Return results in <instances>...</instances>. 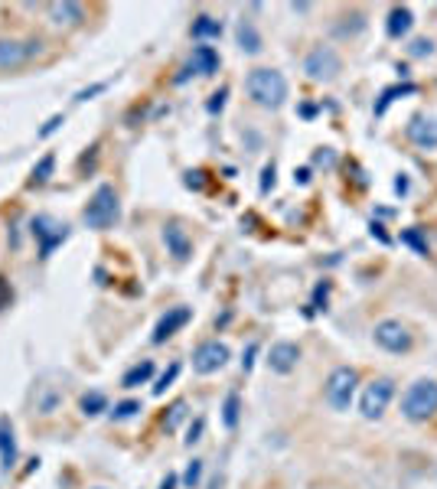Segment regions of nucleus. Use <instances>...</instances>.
Listing matches in <instances>:
<instances>
[{
  "mask_svg": "<svg viewBox=\"0 0 437 489\" xmlns=\"http://www.w3.org/2000/svg\"><path fill=\"white\" fill-rule=\"evenodd\" d=\"M248 95L255 98V105L261 108H281L287 98V82L277 69H252L248 76Z\"/></svg>",
  "mask_w": 437,
  "mask_h": 489,
  "instance_id": "nucleus-1",
  "label": "nucleus"
},
{
  "mask_svg": "<svg viewBox=\"0 0 437 489\" xmlns=\"http://www.w3.org/2000/svg\"><path fill=\"white\" fill-rule=\"evenodd\" d=\"M118 215H121V202H118V192L111 183H101L98 190L92 192L88 199V206H85L82 219L88 229H108V225H115Z\"/></svg>",
  "mask_w": 437,
  "mask_h": 489,
  "instance_id": "nucleus-2",
  "label": "nucleus"
},
{
  "mask_svg": "<svg viewBox=\"0 0 437 489\" xmlns=\"http://www.w3.org/2000/svg\"><path fill=\"white\" fill-rule=\"evenodd\" d=\"M434 411H437V382H431V379L414 382L405 391V398H401V414L408 421H428Z\"/></svg>",
  "mask_w": 437,
  "mask_h": 489,
  "instance_id": "nucleus-3",
  "label": "nucleus"
},
{
  "mask_svg": "<svg viewBox=\"0 0 437 489\" xmlns=\"http://www.w3.org/2000/svg\"><path fill=\"white\" fill-rule=\"evenodd\" d=\"M353 395H356V369H349V366L333 369L330 379H327V401H330V408L349 411Z\"/></svg>",
  "mask_w": 437,
  "mask_h": 489,
  "instance_id": "nucleus-4",
  "label": "nucleus"
},
{
  "mask_svg": "<svg viewBox=\"0 0 437 489\" xmlns=\"http://www.w3.org/2000/svg\"><path fill=\"white\" fill-rule=\"evenodd\" d=\"M391 395H395V382H391V379H376L372 385H366V391H362V401H359L362 418H366V421L382 418V411L389 408Z\"/></svg>",
  "mask_w": 437,
  "mask_h": 489,
  "instance_id": "nucleus-5",
  "label": "nucleus"
},
{
  "mask_svg": "<svg viewBox=\"0 0 437 489\" xmlns=\"http://www.w3.org/2000/svg\"><path fill=\"white\" fill-rule=\"evenodd\" d=\"M304 72H307L314 82H333L339 76V56L330 46H317L310 49V56L304 59Z\"/></svg>",
  "mask_w": 437,
  "mask_h": 489,
  "instance_id": "nucleus-6",
  "label": "nucleus"
},
{
  "mask_svg": "<svg viewBox=\"0 0 437 489\" xmlns=\"http://www.w3.org/2000/svg\"><path fill=\"white\" fill-rule=\"evenodd\" d=\"M33 235L39 238V254L49 258L56 244L69 238V225H59V222L49 219V215H36V219H33Z\"/></svg>",
  "mask_w": 437,
  "mask_h": 489,
  "instance_id": "nucleus-7",
  "label": "nucleus"
},
{
  "mask_svg": "<svg viewBox=\"0 0 437 489\" xmlns=\"http://www.w3.org/2000/svg\"><path fill=\"white\" fill-rule=\"evenodd\" d=\"M229 362V346L225 343H202L200 349L192 352V369L200 375H212Z\"/></svg>",
  "mask_w": 437,
  "mask_h": 489,
  "instance_id": "nucleus-8",
  "label": "nucleus"
},
{
  "mask_svg": "<svg viewBox=\"0 0 437 489\" xmlns=\"http://www.w3.org/2000/svg\"><path fill=\"white\" fill-rule=\"evenodd\" d=\"M376 343L389 352H408L411 349V333L399 320H382L376 326Z\"/></svg>",
  "mask_w": 437,
  "mask_h": 489,
  "instance_id": "nucleus-9",
  "label": "nucleus"
},
{
  "mask_svg": "<svg viewBox=\"0 0 437 489\" xmlns=\"http://www.w3.org/2000/svg\"><path fill=\"white\" fill-rule=\"evenodd\" d=\"M33 53H39V39L30 43H16V39H0V69H14L20 62H26Z\"/></svg>",
  "mask_w": 437,
  "mask_h": 489,
  "instance_id": "nucleus-10",
  "label": "nucleus"
},
{
  "mask_svg": "<svg viewBox=\"0 0 437 489\" xmlns=\"http://www.w3.org/2000/svg\"><path fill=\"white\" fill-rule=\"evenodd\" d=\"M297 359H300L297 343H274L268 352V366H271V372H277V375L294 372V369H297Z\"/></svg>",
  "mask_w": 437,
  "mask_h": 489,
  "instance_id": "nucleus-11",
  "label": "nucleus"
},
{
  "mask_svg": "<svg viewBox=\"0 0 437 489\" xmlns=\"http://www.w3.org/2000/svg\"><path fill=\"white\" fill-rule=\"evenodd\" d=\"M408 138H411V144L424 147V150H434L437 147V118H428V115L411 118V124H408Z\"/></svg>",
  "mask_w": 437,
  "mask_h": 489,
  "instance_id": "nucleus-12",
  "label": "nucleus"
},
{
  "mask_svg": "<svg viewBox=\"0 0 437 489\" xmlns=\"http://www.w3.org/2000/svg\"><path fill=\"white\" fill-rule=\"evenodd\" d=\"M190 316H192V310L190 307H173V310H167V316H160V323H157V329H154V343H163V339H170L177 329H183L186 323H190Z\"/></svg>",
  "mask_w": 437,
  "mask_h": 489,
  "instance_id": "nucleus-13",
  "label": "nucleus"
},
{
  "mask_svg": "<svg viewBox=\"0 0 437 489\" xmlns=\"http://www.w3.org/2000/svg\"><path fill=\"white\" fill-rule=\"evenodd\" d=\"M186 72H200V76H215L219 72V53L212 46H196L190 56Z\"/></svg>",
  "mask_w": 437,
  "mask_h": 489,
  "instance_id": "nucleus-14",
  "label": "nucleus"
},
{
  "mask_svg": "<svg viewBox=\"0 0 437 489\" xmlns=\"http://www.w3.org/2000/svg\"><path fill=\"white\" fill-rule=\"evenodd\" d=\"M49 16H53V24H66V26H76L82 24V4H72V0H56L49 4Z\"/></svg>",
  "mask_w": 437,
  "mask_h": 489,
  "instance_id": "nucleus-15",
  "label": "nucleus"
},
{
  "mask_svg": "<svg viewBox=\"0 0 437 489\" xmlns=\"http://www.w3.org/2000/svg\"><path fill=\"white\" fill-rule=\"evenodd\" d=\"M411 24H414V16H411V10L408 7H395L389 14V26H385V30H389V36H405L408 30H411Z\"/></svg>",
  "mask_w": 437,
  "mask_h": 489,
  "instance_id": "nucleus-16",
  "label": "nucleus"
},
{
  "mask_svg": "<svg viewBox=\"0 0 437 489\" xmlns=\"http://www.w3.org/2000/svg\"><path fill=\"white\" fill-rule=\"evenodd\" d=\"M163 238H167L170 252L177 254L180 261H183V258H190V238H186L183 232H180V225H167V229H163Z\"/></svg>",
  "mask_w": 437,
  "mask_h": 489,
  "instance_id": "nucleus-17",
  "label": "nucleus"
},
{
  "mask_svg": "<svg viewBox=\"0 0 437 489\" xmlns=\"http://www.w3.org/2000/svg\"><path fill=\"white\" fill-rule=\"evenodd\" d=\"M150 375H154V362L144 359V362H138V366L130 369V372H124L121 385H124V388H138V385H144L147 379H150Z\"/></svg>",
  "mask_w": 437,
  "mask_h": 489,
  "instance_id": "nucleus-18",
  "label": "nucleus"
},
{
  "mask_svg": "<svg viewBox=\"0 0 437 489\" xmlns=\"http://www.w3.org/2000/svg\"><path fill=\"white\" fill-rule=\"evenodd\" d=\"M192 36H196V39H219V36H222V24H219L215 16H196V24H192Z\"/></svg>",
  "mask_w": 437,
  "mask_h": 489,
  "instance_id": "nucleus-19",
  "label": "nucleus"
},
{
  "mask_svg": "<svg viewBox=\"0 0 437 489\" xmlns=\"http://www.w3.org/2000/svg\"><path fill=\"white\" fill-rule=\"evenodd\" d=\"M238 43H242V49H245V53H258V49H261V36L255 33V26L248 24V20H242V24H238Z\"/></svg>",
  "mask_w": 437,
  "mask_h": 489,
  "instance_id": "nucleus-20",
  "label": "nucleus"
},
{
  "mask_svg": "<svg viewBox=\"0 0 437 489\" xmlns=\"http://www.w3.org/2000/svg\"><path fill=\"white\" fill-rule=\"evenodd\" d=\"M0 460H4V470L16 463V447H14V431L0 428Z\"/></svg>",
  "mask_w": 437,
  "mask_h": 489,
  "instance_id": "nucleus-21",
  "label": "nucleus"
},
{
  "mask_svg": "<svg viewBox=\"0 0 437 489\" xmlns=\"http://www.w3.org/2000/svg\"><path fill=\"white\" fill-rule=\"evenodd\" d=\"M53 167H56V157L46 153V157L36 163V170H33V180H36V183H46L49 176H53Z\"/></svg>",
  "mask_w": 437,
  "mask_h": 489,
  "instance_id": "nucleus-22",
  "label": "nucleus"
},
{
  "mask_svg": "<svg viewBox=\"0 0 437 489\" xmlns=\"http://www.w3.org/2000/svg\"><path fill=\"white\" fill-rule=\"evenodd\" d=\"M105 395H101V391H92V395H85L82 398V411L85 414H98V411H105Z\"/></svg>",
  "mask_w": 437,
  "mask_h": 489,
  "instance_id": "nucleus-23",
  "label": "nucleus"
},
{
  "mask_svg": "<svg viewBox=\"0 0 437 489\" xmlns=\"http://www.w3.org/2000/svg\"><path fill=\"white\" fill-rule=\"evenodd\" d=\"M222 421H225V428H235L238 424V395H229L225 398V408H222Z\"/></svg>",
  "mask_w": 437,
  "mask_h": 489,
  "instance_id": "nucleus-24",
  "label": "nucleus"
},
{
  "mask_svg": "<svg viewBox=\"0 0 437 489\" xmlns=\"http://www.w3.org/2000/svg\"><path fill=\"white\" fill-rule=\"evenodd\" d=\"M177 375H180V362H173V366H170L167 372L160 375V382L154 385V395H163V391H167L170 385H173V379H177Z\"/></svg>",
  "mask_w": 437,
  "mask_h": 489,
  "instance_id": "nucleus-25",
  "label": "nucleus"
},
{
  "mask_svg": "<svg viewBox=\"0 0 437 489\" xmlns=\"http://www.w3.org/2000/svg\"><path fill=\"white\" fill-rule=\"evenodd\" d=\"M138 411H140V401H121V405H118L111 414H115L118 421H124V418H134Z\"/></svg>",
  "mask_w": 437,
  "mask_h": 489,
  "instance_id": "nucleus-26",
  "label": "nucleus"
},
{
  "mask_svg": "<svg viewBox=\"0 0 437 489\" xmlns=\"http://www.w3.org/2000/svg\"><path fill=\"white\" fill-rule=\"evenodd\" d=\"M200 476H202V463H200V460H192V463L186 466V476H183V483L192 489V486H196V483H200Z\"/></svg>",
  "mask_w": 437,
  "mask_h": 489,
  "instance_id": "nucleus-27",
  "label": "nucleus"
},
{
  "mask_svg": "<svg viewBox=\"0 0 437 489\" xmlns=\"http://www.w3.org/2000/svg\"><path fill=\"white\" fill-rule=\"evenodd\" d=\"M401 242H408L418 254H428V242H421V235H418V232H405V235H401Z\"/></svg>",
  "mask_w": 437,
  "mask_h": 489,
  "instance_id": "nucleus-28",
  "label": "nucleus"
},
{
  "mask_svg": "<svg viewBox=\"0 0 437 489\" xmlns=\"http://www.w3.org/2000/svg\"><path fill=\"white\" fill-rule=\"evenodd\" d=\"M62 121H66V118H62V115H53V118H49V121H46V128L39 130V138H49V134H53V130H56V128H59V124H62Z\"/></svg>",
  "mask_w": 437,
  "mask_h": 489,
  "instance_id": "nucleus-29",
  "label": "nucleus"
},
{
  "mask_svg": "<svg viewBox=\"0 0 437 489\" xmlns=\"http://www.w3.org/2000/svg\"><path fill=\"white\" fill-rule=\"evenodd\" d=\"M274 186V167H264V180H261V190L268 192Z\"/></svg>",
  "mask_w": 437,
  "mask_h": 489,
  "instance_id": "nucleus-30",
  "label": "nucleus"
},
{
  "mask_svg": "<svg viewBox=\"0 0 437 489\" xmlns=\"http://www.w3.org/2000/svg\"><path fill=\"white\" fill-rule=\"evenodd\" d=\"M98 92H105V82H101V85H92V88H85V92H78L76 101H88V95H98Z\"/></svg>",
  "mask_w": 437,
  "mask_h": 489,
  "instance_id": "nucleus-31",
  "label": "nucleus"
},
{
  "mask_svg": "<svg viewBox=\"0 0 437 489\" xmlns=\"http://www.w3.org/2000/svg\"><path fill=\"white\" fill-rule=\"evenodd\" d=\"M414 56H424V53H431V43L428 39H418V43H414V49H411Z\"/></svg>",
  "mask_w": 437,
  "mask_h": 489,
  "instance_id": "nucleus-32",
  "label": "nucleus"
},
{
  "mask_svg": "<svg viewBox=\"0 0 437 489\" xmlns=\"http://www.w3.org/2000/svg\"><path fill=\"white\" fill-rule=\"evenodd\" d=\"M222 105H225V92H219V95H212V101H209V111H219Z\"/></svg>",
  "mask_w": 437,
  "mask_h": 489,
  "instance_id": "nucleus-33",
  "label": "nucleus"
},
{
  "mask_svg": "<svg viewBox=\"0 0 437 489\" xmlns=\"http://www.w3.org/2000/svg\"><path fill=\"white\" fill-rule=\"evenodd\" d=\"M183 411H186V408H183V405H177V408H173V418H170V421H167V428H177V421H180V418H183Z\"/></svg>",
  "mask_w": 437,
  "mask_h": 489,
  "instance_id": "nucleus-34",
  "label": "nucleus"
},
{
  "mask_svg": "<svg viewBox=\"0 0 437 489\" xmlns=\"http://www.w3.org/2000/svg\"><path fill=\"white\" fill-rule=\"evenodd\" d=\"M186 183H190V186H202V170H196V173H186Z\"/></svg>",
  "mask_w": 437,
  "mask_h": 489,
  "instance_id": "nucleus-35",
  "label": "nucleus"
},
{
  "mask_svg": "<svg viewBox=\"0 0 437 489\" xmlns=\"http://www.w3.org/2000/svg\"><path fill=\"white\" fill-rule=\"evenodd\" d=\"M200 431H202V421H196V428H190V437H186V443H196V441H200Z\"/></svg>",
  "mask_w": 437,
  "mask_h": 489,
  "instance_id": "nucleus-36",
  "label": "nucleus"
},
{
  "mask_svg": "<svg viewBox=\"0 0 437 489\" xmlns=\"http://www.w3.org/2000/svg\"><path fill=\"white\" fill-rule=\"evenodd\" d=\"M10 300V291H7V284H4V277H0V307H7Z\"/></svg>",
  "mask_w": 437,
  "mask_h": 489,
  "instance_id": "nucleus-37",
  "label": "nucleus"
},
{
  "mask_svg": "<svg viewBox=\"0 0 437 489\" xmlns=\"http://www.w3.org/2000/svg\"><path fill=\"white\" fill-rule=\"evenodd\" d=\"M173 486H177V476L167 473V480H163V486H160V489H173Z\"/></svg>",
  "mask_w": 437,
  "mask_h": 489,
  "instance_id": "nucleus-38",
  "label": "nucleus"
}]
</instances>
